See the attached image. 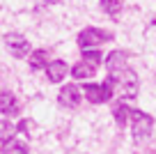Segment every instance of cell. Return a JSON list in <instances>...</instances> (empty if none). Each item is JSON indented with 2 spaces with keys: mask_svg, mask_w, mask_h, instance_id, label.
Here are the masks:
<instances>
[{
  "mask_svg": "<svg viewBox=\"0 0 156 154\" xmlns=\"http://www.w3.org/2000/svg\"><path fill=\"white\" fill-rule=\"evenodd\" d=\"M0 113L5 117L19 113V101H16V97L12 94V92H7V90L2 92V97H0Z\"/></svg>",
  "mask_w": 156,
  "mask_h": 154,
  "instance_id": "9c48e42d",
  "label": "cell"
},
{
  "mask_svg": "<svg viewBox=\"0 0 156 154\" xmlns=\"http://www.w3.org/2000/svg\"><path fill=\"white\" fill-rule=\"evenodd\" d=\"M83 60H87V62H94V64H101L106 58H103L99 51H90V48H85V51H83Z\"/></svg>",
  "mask_w": 156,
  "mask_h": 154,
  "instance_id": "2e32d148",
  "label": "cell"
},
{
  "mask_svg": "<svg viewBox=\"0 0 156 154\" xmlns=\"http://www.w3.org/2000/svg\"><path fill=\"white\" fill-rule=\"evenodd\" d=\"M124 0H101V9L106 14H117V12L122 9Z\"/></svg>",
  "mask_w": 156,
  "mask_h": 154,
  "instance_id": "5bb4252c",
  "label": "cell"
},
{
  "mask_svg": "<svg viewBox=\"0 0 156 154\" xmlns=\"http://www.w3.org/2000/svg\"><path fill=\"white\" fill-rule=\"evenodd\" d=\"M131 108L126 106V104H124V101H119V104H117L115 108H112V115H115V122L119 127H126V122H129V115H131Z\"/></svg>",
  "mask_w": 156,
  "mask_h": 154,
  "instance_id": "4fadbf2b",
  "label": "cell"
},
{
  "mask_svg": "<svg viewBox=\"0 0 156 154\" xmlns=\"http://www.w3.org/2000/svg\"><path fill=\"white\" fill-rule=\"evenodd\" d=\"M110 81L117 87L122 99H138V87L140 85H138V76L133 69L124 67L119 72H110Z\"/></svg>",
  "mask_w": 156,
  "mask_h": 154,
  "instance_id": "6da1fadb",
  "label": "cell"
},
{
  "mask_svg": "<svg viewBox=\"0 0 156 154\" xmlns=\"http://www.w3.org/2000/svg\"><path fill=\"white\" fill-rule=\"evenodd\" d=\"M67 62L64 60H53V62L48 64V69H46V76H48L51 83H60L64 78V74H67Z\"/></svg>",
  "mask_w": 156,
  "mask_h": 154,
  "instance_id": "30bf717a",
  "label": "cell"
},
{
  "mask_svg": "<svg viewBox=\"0 0 156 154\" xmlns=\"http://www.w3.org/2000/svg\"><path fill=\"white\" fill-rule=\"evenodd\" d=\"M112 81H106L101 85H94V83H85L83 85V94L87 97V101L92 104H106L108 99L112 97Z\"/></svg>",
  "mask_w": 156,
  "mask_h": 154,
  "instance_id": "277c9868",
  "label": "cell"
},
{
  "mask_svg": "<svg viewBox=\"0 0 156 154\" xmlns=\"http://www.w3.org/2000/svg\"><path fill=\"white\" fill-rule=\"evenodd\" d=\"M32 129H34V122L28 120V117H25V120H21L19 124H16V131H19V134H25L28 138H32Z\"/></svg>",
  "mask_w": 156,
  "mask_h": 154,
  "instance_id": "9a60e30c",
  "label": "cell"
},
{
  "mask_svg": "<svg viewBox=\"0 0 156 154\" xmlns=\"http://www.w3.org/2000/svg\"><path fill=\"white\" fill-rule=\"evenodd\" d=\"M60 106L64 108H78L80 106V90L76 85H64L60 90Z\"/></svg>",
  "mask_w": 156,
  "mask_h": 154,
  "instance_id": "8992f818",
  "label": "cell"
},
{
  "mask_svg": "<svg viewBox=\"0 0 156 154\" xmlns=\"http://www.w3.org/2000/svg\"><path fill=\"white\" fill-rule=\"evenodd\" d=\"M2 154H28V145L16 138L2 140Z\"/></svg>",
  "mask_w": 156,
  "mask_h": 154,
  "instance_id": "7c38bea8",
  "label": "cell"
},
{
  "mask_svg": "<svg viewBox=\"0 0 156 154\" xmlns=\"http://www.w3.org/2000/svg\"><path fill=\"white\" fill-rule=\"evenodd\" d=\"M154 25H156V19H154Z\"/></svg>",
  "mask_w": 156,
  "mask_h": 154,
  "instance_id": "ac0fdd59",
  "label": "cell"
},
{
  "mask_svg": "<svg viewBox=\"0 0 156 154\" xmlns=\"http://www.w3.org/2000/svg\"><path fill=\"white\" fill-rule=\"evenodd\" d=\"M5 44L9 46V51L14 53V58H23V55L30 51L28 39H25L23 35H19V32H9V35H5Z\"/></svg>",
  "mask_w": 156,
  "mask_h": 154,
  "instance_id": "5b68a950",
  "label": "cell"
},
{
  "mask_svg": "<svg viewBox=\"0 0 156 154\" xmlns=\"http://www.w3.org/2000/svg\"><path fill=\"white\" fill-rule=\"evenodd\" d=\"M131 117H133V140L136 143L147 140L151 134V127H154V117L142 113V111H133Z\"/></svg>",
  "mask_w": 156,
  "mask_h": 154,
  "instance_id": "3957f363",
  "label": "cell"
},
{
  "mask_svg": "<svg viewBox=\"0 0 156 154\" xmlns=\"http://www.w3.org/2000/svg\"><path fill=\"white\" fill-rule=\"evenodd\" d=\"M126 58H129V55L124 53V51H112V53L106 58L108 72H119V69H124V67H126Z\"/></svg>",
  "mask_w": 156,
  "mask_h": 154,
  "instance_id": "8fae6325",
  "label": "cell"
},
{
  "mask_svg": "<svg viewBox=\"0 0 156 154\" xmlns=\"http://www.w3.org/2000/svg\"><path fill=\"white\" fill-rule=\"evenodd\" d=\"M55 2H60V0H46V5H55Z\"/></svg>",
  "mask_w": 156,
  "mask_h": 154,
  "instance_id": "e0dca14e",
  "label": "cell"
},
{
  "mask_svg": "<svg viewBox=\"0 0 156 154\" xmlns=\"http://www.w3.org/2000/svg\"><path fill=\"white\" fill-rule=\"evenodd\" d=\"M112 39V32H108V30H99V28H85L78 32V46L83 48H94V46H101V44L110 42Z\"/></svg>",
  "mask_w": 156,
  "mask_h": 154,
  "instance_id": "7a4b0ae2",
  "label": "cell"
},
{
  "mask_svg": "<svg viewBox=\"0 0 156 154\" xmlns=\"http://www.w3.org/2000/svg\"><path fill=\"white\" fill-rule=\"evenodd\" d=\"M97 67H99V64L87 62V60H80V62H76V64L71 67V76L76 78V81H85V78H92L94 74H97Z\"/></svg>",
  "mask_w": 156,
  "mask_h": 154,
  "instance_id": "52a82bcc",
  "label": "cell"
},
{
  "mask_svg": "<svg viewBox=\"0 0 156 154\" xmlns=\"http://www.w3.org/2000/svg\"><path fill=\"white\" fill-rule=\"evenodd\" d=\"M28 62H30V67H32V72H39V69H48V64L53 62V60H51L48 51L39 48V51H32V55H30Z\"/></svg>",
  "mask_w": 156,
  "mask_h": 154,
  "instance_id": "ba28073f",
  "label": "cell"
}]
</instances>
